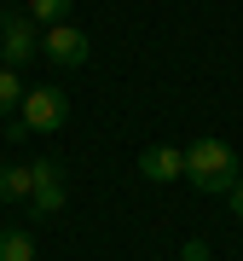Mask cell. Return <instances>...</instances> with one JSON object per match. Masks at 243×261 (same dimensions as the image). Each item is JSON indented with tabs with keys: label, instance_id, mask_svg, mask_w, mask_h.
Listing matches in <instances>:
<instances>
[{
	"label": "cell",
	"instance_id": "10",
	"mask_svg": "<svg viewBox=\"0 0 243 261\" xmlns=\"http://www.w3.org/2000/svg\"><path fill=\"white\" fill-rule=\"evenodd\" d=\"M29 18H35V23H64L70 18V0H29Z\"/></svg>",
	"mask_w": 243,
	"mask_h": 261
},
{
	"label": "cell",
	"instance_id": "9",
	"mask_svg": "<svg viewBox=\"0 0 243 261\" xmlns=\"http://www.w3.org/2000/svg\"><path fill=\"white\" fill-rule=\"evenodd\" d=\"M18 99H23V75L12 70V64H0V116L18 111Z\"/></svg>",
	"mask_w": 243,
	"mask_h": 261
},
{
	"label": "cell",
	"instance_id": "4",
	"mask_svg": "<svg viewBox=\"0 0 243 261\" xmlns=\"http://www.w3.org/2000/svg\"><path fill=\"white\" fill-rule=\"evenodd\" d=\"M41 53L52 58L58 70H75V64H87V53H93V41L81 35L75 23H52L47 35H41Z\"/></svg>",
	"mask_w": 243,
	"mask_h": 261
},
{
	"label": "cell",
	"instance_id": "3",
	"mask_svg": "<svg viewBox=\"0 0 243 261\" xmlns=\"http://www.w3.org/2000/svg\"><path fill=\"white\" fill-rule=\"evenodd\" d=\"M41 53V35H35V18L29 12H6L0 18V64H29V58Z\"/></svg>",
	"mask_w": 243,
	"mask_h": 261
},
{
	"label": "cell",
	"instance_id": "6",
	"mask_svg": "<svg viewBox=\"0 0 243 261\" xmlns=\"http://www.w3.org/2000/svg\"><path fill=\"white\" fill-rule=\"evenodd\" d=\"M139 174L157 180V186H168V180H186V151L179 145H150L139 157Z\"/></svg>",
	"mask_w": 243,
	"mask_h": 261
},
{
	"label": "cell",
	"instance_id": "11",
	"mask_svg": "<svg viewBox=\"0 0 243 261\" xmlns=\"http://www.w3.org/2000/svg\"><path fill=\"white\" fill-rule=\"evenodd\" d=\"M226 203H232V215H237V221H243V174H237V186L226 192Z\"/></svg>",
	"mask_w": 243,
	"mask_h": 261
},
{
	"label": "cell",
	"instance_id": "5",
	"mask_svg": "<svg viewBox=\"0 0 243 261\" xmlns=\"http://www.w3.org/2000/svg\"><path fill=\"white\" fill-rule=\"evenodd\" d=\"M29 174H35V192H29L35 215H58L64 209V168H58L52 157H41V163H29Z\"/></svg>",
	"mask_w": 243,
	"mask_h": 261
},
{
	"label": "cell",
	"instance_id": "7",
	"mask_svg": "<svg viewBox=\"0 0 243 261\" xmlns=\"http://www.w3.org/2000/svg\"><path fill=\"white\" fill-rule=\"evenodd\" d=\"M29 192H35V174H29L23 163L0 168V203H18V197H29Z\"/></svg>",
	"mask_w": 243,
	"mask_h": 261
},
{
	"label": "cell",
	"instance_id": "8",
	"mask_svg": "<svg viewBox=\"0 0 243 261\" xmlns=\"http://www.w3.org/2000/svg\"><path fill=\"white\" fill-rule=\"evenodd\" d=\"M0 261H35V232L6 226V232H0Z\"/></svg>",
	"mask_w": 243,
	"mask_h": 261
},
{
	"label": "cell",
	"instance_id": "2",
	"mask_svg": "<svg viewBox=\"0 0 243 261\" xmlns=\"http://www.w3.org/2000/svg\"><path fill=\"white\" fill-rule=\"evenodd\" d=\"M64 122H70L64 87H23V99H18V134H12V140H23V134H58Z\"/></svg>",
	"mask_w": 243,
	"mask_h": 261
},
{
	"label": "cell",
	"instance_id": "1",
	"mask_svg": "<svg viewBox=\"0 0 243 261\" xmlns=\"http://www.w3.org/2000/svg\"><path fill=\"white\" fill-rule=\"evenodd\" d=\"M237 174H243V168H237V151L226 145V140H191L186 145V180H191L197 192H208V197H215V192H232Z\"/></svg>",
	"mask_w": 243,
	"mask_h": 261
}]
</instances>
